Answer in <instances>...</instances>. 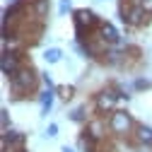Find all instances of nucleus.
I'll return each instance as SVG.
<instances>
[{
    "label": "nucleus",
    "mask_w": 152,
    "mask_h": 152,
    "mask_svg": "<svg viewBox=\"0 0 152 152\" xmlns=\"http://www.w3.org/2000/svg\"><path fill=\"white\" fill-rule=\"evenodd\" d=\"M138 138H140V142H145V145H152V128H147V126H140V130H138Z\"/></svg>",
    "instance_id": "8"
},
{
    "label": "nucleus",
    "mask_w": 152,
    "mask_h": 152,
    "mask_svg": "<svg viewBox=\"0 0 152 152\" xmlns=\"http://www.w3.org/2000/svg\"><path fill=\"white\" fill-rule=\"evenodd\" d=\"M46 133H48V135H51V138H53V135H58V126H53V123H51Z\"/></svg>",
    "instance_id": "13"
},
{
    "label": "nucleus",
    "mask_w": 152,
    "mask_h": 152,
    "mask_svg": "<svg viewBox=\"0 0 152 152\" xmlns=\"http://www.w3.org/2000/svg\"><path fill=\"white\" fill-rule=\"evenodd\" d=\"M89 24H94V15L89 10H77L75 12V27H77V34H85V27L89 29Z\"/></svg>",
    "instance_id": "2"
},
{
    "label": "nucleus",
    "mask_w": 152,
    "mask_h": 152,
    "mask_svg": "<svg viewBox=\"0 0 152 152\" xmlns=\"http://www.w3.org/2000/svg\"><path fill=\"white\" fill-rule=\"evenodd\" d=\"M36 10H39V12L44 15V12L48 10V0H39V3H36Z\"/></svg>",
    "instance_id": "11"
},
{
    "label": "nucleus",
    "mask_w": 152,
    "mask_h": 152,
    "mask_svg": "<svg viewBox=\"0 0 152 152\" xmlns=\"http://www.w3.org/2000/svg\"><path fill=\"white\" fill-rule=\"evenodd\" d=\"M63 152H72V150H70V147H63Z\"/></svg>",
    "instance_id": "17"
},
{
    "label": "nucleus",
    "mask_w": 152,
    "mask_h": 152,
    "mask_svg": "<svg viewBox=\"0 0 152 152\" xmlns=\"http://www.w3.org/2000/svg\"><path fill=\"white\" fill-rule=\"evenodd\" d=\"M31 82H34V77H31V70H20V72H15L12 77H10V87H12L15 92H22V89H27Z\"/></svg>",
    "instance_id": "1"
},
{
    "label": "nucleus",
    "mask_w": 152,
    "mask_h": 152,
    "mask_svg": "<svg viewBox=\"0 0 152 152\" xmlns=\"http://www.w3.org/2000/svg\"><path fill=\"white\" fill-rule=\"evenodd\" d=\"M0 118H3V130L7 128V111H3V116H0Z\"/></svg>",
    "instance_id": "16"
},
{
    "label": "nucleus",
    "mask_w": 152,
    "mask_h": 152,
    "mask_svg": "<svg viewBox=\"0 0 152 152\" xmlns=\"http://www.w3.org/2000/svg\"><path fill=\"white\" fill-rule=\"evenodd\" d=\"M102 39L109 41V44H116V41H118V31L106 22V24H102Z\"/></svg>",
    "instance_id": "6"
},
{
    "label": "nucleus",
    "mask_w": 152,
    "mask_h": 152,
    "mask_svg": "<svg viewBox=\"0 0 152 152\" xmlns=\"http://www.w3.org/2000/svg\"><path fill=\"white\" fill-rule=\"evenodd\" d=\"M142 15H145V10H142V7H133L130 12H126V15L121 17V20H123V22H128V24H140V22H142Z\"/></svg>",
    "instance_id": "5"
},
{
    "label": "nucleus",
    "mask_w": 152,
    "mask_h": 152,
    "mask_svg": "<svg viewBox=\"0 0 152 152\" xmlns=\"http://www.w3.org/2000/svg\"><path fill=\"white\" fill-rule=\"evenodd\" d=\"M142 10L145 12H152V0H142Z\"/></svg>",
    "instance_id": "14"
},
{
    "label": "nucleus",
    "mask_w": 152,
    "mask_h": 152,
    "mask_svg": "<svg viewBox=\"0 0 152 152\" xmlns=\"http://www.w3.org/2000/svg\"><path fill=\"white\" fill-rule=\"evenodd\" d=\"M51 106H53V92H44V94H41V111L48 113Z\"/></svg>",
    "instance_id": "9"
},
{
    "label": "nucleus",
    "mask_w": 152,
    "mask_h": 152,
    "mask_svg": "<svg viewBox=\"0 0 152 152\" xmlns=\"http://www.w3.org/2000/svg\"><path fill=\"white\" fill-rule=\"evenodd\" d=\"M61 92H63V97L68 99V97H70V92H72V89H70V87H61Z\"/></svg>",
    "instance_id": "15"
},
{
    "label": "nucleus",
    "mask_w": 152,
    "mask_h": 152,
    "mask_svg": "<svg viewBox=\"0 0 152 152\" xmlns=\"http://www.w3.org/2000/svg\"><path fill=\"white\" fill-rule=\"evenodd\" d=\"M61 56H63V53H61L58 48H48V51H46V56H44V58H46L48 63H56V61H61Z\"/></svg>",
    "instance_id": "10"
},
{
    "label": "nucleus",
    "mask_w": 152,
    "mask_h": 152,
    "mask_svg": "<svg viewBox=\"0 0 152 152\" xmlns=\"http://www.w3.org/2000/svg\"><path fill=\"white\" fill-rule=\"evenodd\" d=\"M116 97H118V94H111V92L99 94V99H97L99 109H111V106H113V102H116Z\"/></svg>",
    "instance_id": "7"
},
{
    "label": "nucleus",
    "mask_w": 152,
    "mask_h": 152,
    "mask_svg": "<svg viewBox=\"0 0 152 152\" xmlns=\"http://www.w3.org/2000/svg\"><path fill=\"white\" fill-rule=\"evenodd\" d=\"M0 65H3V72L12 77V75L17 72V56L15 53H3V63Z\"/></svg>",
    "instance_id": "4"
},
{
    "label": "nucleus",
    "mask_w": 152,
    "mask_h": 152,
    "mask_svg": "<svg viewBox=\"0 0 152 152\" xmlns=\"http://www.w3.org/2000/svg\"><path fill=\"white\" fill-rule=\"evenodd\" d=\"M70 10V0H61V15H65Z\"/></svg>",
    "instance_id": "12"
},
{
    "label": "nucleus",
    "mask_w": 152,
    "mask_h": 152,
    "mask_svg": "<svg viewBox=\"0 0 152 152\" xmlns=\"http://www.w3.org/2000/svg\"><path fill=\"white\" fill-rule=\"evenodd\" d=\"M111 128L116 130V133H126L130 128V116H128L126 111H116L111 116Z\"/></svg>",
    "instance_id": "3"
}]
</instances>
